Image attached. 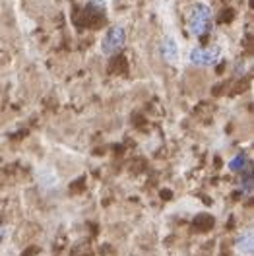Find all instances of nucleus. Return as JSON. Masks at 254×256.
I'll return each instance as SVG.
<instances>
[{
    "mask_svg": "<svg viewBox=\"0 0 254 256\" xmlns=\"http://www.w3.org/2000/svg\"><path fill=\"white\" fill-rule=\"evenodd\" d=\"M186 30L192 37L202 39L210 35L214 30V12L212 6L206 2H194L188 8V20H186Z\"/></svg>",
    "mask_w": 254,
    "mask_h": 256,
    "instance_id": "nucleus-1",
    "label": "nucleus"
},
{
    "mask_svg": "<svg viewBox=\"0 0 254 256\" xmlns=\"http://www.w3.org/2000/svg\"><path fill=\"white\" fill-rule=\"evenodd\" d=\"M223 58V48L220 45H210V47H192L188 50L186 60L194 68H212Z\"/></svg>",
    "mask_w": 254,
    "mask_h": 256,
    "instance_id": "nucleus-2",
    "label": "nucleus"
},
{
    "mask_svg": "<svg viewBox=\"0 0 254 256\" xmlns=\"http://www.w3.org/2000/svg\"><path fill=\"white\" fill-rule=\"evenodd\" d=\"M124 43H126V32L122 26H112L107 32L103 33L101 37V43H99V48L105 56H112L116 52H120L124 48Z\"/></svg>",
    "mask_w": 254,
    "mask_h": 256,
    "instance_id": "nucleus-3",
    "label": "nucleus"
},
{
    "mask_svg": "<svg viewBox=\"0 0 254 256\" xmlns=\"http://www.w3.org/2000/svg\"><path fill=\"white\" fill-rule=\"evenodd\" d=\"M35 178L43 190H54L60 186V176L50 165H39L35 169Z\"/></svg>",
    "mask_w": 254,
    "mask_h": 256,
    "instance_id": "nucleus-4",
    "label": "nucleus"
},
{
    "mask_svg": "<svg viewBox=\"0 0 254 256\" xmlns=\"http://www.w3.org/2000/svg\"><path fill=\"white\" fill-rule=\"evenodd\" d=\"M161 56L163 60L171 66H178L180 62V45L175 35H165L161 41Z\"/></svg>",
    "mask_w": 254,
    "mask_h": 256,
    "instance_id": "nucleus-5",
    "label": "nucleus"
},
{
    "mask_svg": "<svg viewBox=\"0 0 254 256\" xmlns=\"http://www.w3.org/2000/svg\"><path fill=\"white\" fill-rule=\"evenodd\" d=\"M252 246H254L252 229H242L237 235V240H235L237 252L240 256H252Z\"/></svg>",
    "mask_w": 254,
    "mask_h": 256,
    "instance_id": "nucleus-6",
    "label": "nucleus"
},
{
    "mask_svg": "<svg viewBox=\"0 0 254 256\" xmlns=\"http://www.w3.org/2000/svg\"><path fill=\"white\" fill-rule=\"evenodd\" d=\"M250 167V158H248V154H244V152H240L237 156H233L229 163H227V169L231 171V173H242L244 169H248Z\"/></svg>",
    "mask_w": 254,
    "mask_h": 256,
    "instance_id": "nucleus-7",
    "label": "nucleus"
},
{
    "mask_svg": "<svg viewBox=\"0 0 254 256\" xmlns=\"http://www.w3.org/2000/svg\"><path fill=\"white\" fill-rule=\"evenodd\" d=\"M238 188L246 196L252 194V165L248 169H244L242 173H238Z\"/></svg>",
    "mask_w": 254,
    "mask_h": 256,
    "instance_id": "nucleus-8",
    "label": "nucleus"
},
{
    "mask_svg": "<svg viewBox=\"0 0 254 256\" xmlns=\"http://www.w3.org/2000/svg\"><path fill=\"white\" fill-rule=\"evenodd\" d=\"M2 237H4V227L0 225V240H2Z\"/></svg>",
    "mask_w": 254,
    "mask_h": 256,
    "instance_id": "nucleus-9",
    "label": "nucleus"
}]
</instances>
